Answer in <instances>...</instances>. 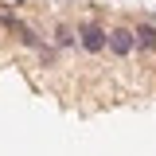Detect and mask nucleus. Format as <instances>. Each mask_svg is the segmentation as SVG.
<instances>
[{"instance_id":"obj_3","label":"nucleus","mask_w":156,"mask_h":156,"mask_svg":"<svg viewBox=\"0 0 156 156\" xmlns=\"http://www.w3.org/2000/svg\"><path fill=\"white\" fill-rule=\"evenodd\" d=\"M4 27H8V31H12V35H16L23 47H31V51H39V47H43L39 31H35V27H27V23H20L16 16H4Z\"/></svg>"},{"instance_id":"obj_6","label":"nucleus","mask_w":156,"mask_h":156,"mask_svg":"<svg viewBox=\"0 0 156 156\" xmlns=\"http://www.w3.org/2000/svg\"><path fill=\"white\" fill-rule=\"evenodd\" d=\"M12 4H23V0H12Z\"/></svg>"},{"instance_id":"obj_4","label":"nucleus","mask_w":156,"mask_h":156,"mask_svg":"<svg viewBox=\"0 0 156 156\" xmlns=\"http://www.w3.org/2000/svg\"><path fill=\"white\" fill-rule=\"evenodd\" d=\"M136 51L140 55L156 51V23H136Z\"/></svg>"},{"instance_id":"obj_2","label":"nucleus","mask_w":156,"mask_h":156,"mask_svg":"<svg viewBox=\"0 0 156 156\" xmlns=\"http://www.w3.org/2000/svg\"><path fill=\"white\" fill-rule=\"evenodd\" d=\"M133 51H136V27H125V23L109 27V55L129 58Z\"/></svg>"},{"instance_id":"obj_1","label":"nucleus","mask_w":156,"mask_h":156,"mask_svg":"<svg viewBox=\"0 0 156 156\" xmlns=\"http://www.w3.org/2000/svg\"><path fill=\"white\" fill-rule=\"evenodd\" d=\"M78 47L86 51V55H101V51H109V27H101V23H82L78 27Z\"/></svg>"},{"instance_id":"obj_5","label":"nucleus","mask_w":156,"mask_h":156,"mask_svg":"<svg viewBox=\"0 0 156 156\" xmlns=\"http://www.w3.org/2000/svg\"><path fill=\"white\" fill-rule=\"evenodd\" d=\"M74 43H78V31L70 27V23H58V27H55V47L66 51V47H74Z\"/></svg>"}]
</instances>
